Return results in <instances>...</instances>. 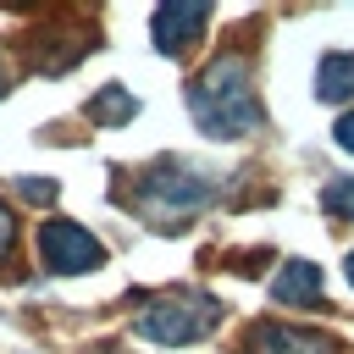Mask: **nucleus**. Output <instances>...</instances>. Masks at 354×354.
I'll return each mask as SVG.
<instances>
[{
  "label": "nucleus",
  "instance_id": "nucleus-1",
  "mask_svg": "<svg viewBox=\"0 0 354 354\" xmlns=\"http://www.w3.org/2000/svg\"><path fill=\"white\" fill-rule=\"evenodd\" d=\"M188 111L210 138H243L260 127V100H254V77L243 55H221L210 61L194 88H188Z\"/></svg>",
  "mask_w": 354,
  "mask_h": 354
},
{
  "label": "nucleus",
  "instance_id": "nucleus-2",
  "mask_svg": "<svg viewBox=\"0 0 354 354\" xmlns=\"http://www.w3.org/2000/svg\"><path fill=\"white\" fill-rule=\"evenodd\" d=\"M216 321H221L216 299H205V293H166V299H155V304L138 315V332L155 337V343H194V337H205Z\"/></svg>",
  "mask_w": 354,
  "mask_h": 354
},
{
  "label": "nucleus",
  "instance_id": "nucleus-3",
  "mask_svg": "<svg viewBox=\"0 0 354 354\" xmlns=\"http://www.w3.org/2000/svg\"><path fill=\"white\" fill-rule=\"evenodd\" d=\"M39 254H44V266H50V271H61V277L105 266L100 238H88V232H83V227H72V221H44V227H39Z\"/></svg>",
  "mask_w": 354,
  "mask_h": 354
},
{
  "label": "nucleus",
  "instance_id": "nucleus-4",
  "mask_svg": "<svg viewBox=\"0 0 354 354\" xmlns=\"http://www.w3.org/2000/svg\"><path fill=\"white\" fill-rule=\"evenodd\" d=\"M144 199L149 205H160V210H194V205H205L210 199V188L194 177V171H171V166H160V171H149L144 177Z\"/></svg>",
  "mask_w": 354,
  "mask_h": 354
},
{
  "label": "nucleus",
  "instance_id": "nucleus-5",
  "mask_svg": "<svg viewBox=\"0 0 354 354\" xmlns=\"http://www.w3.org/2000/svg\"><path fill=\"white\" fill-rule=\"evenodd\" d=\"M205 22H210V6H205V0H177V6H160V11H155V44L171 55V50L194 44Z\"/></svg>",
  "mask_w": 354,
  "mask_h": 354
},
{
  "label": "nucleus",
  "instance_id": "nucleus-6",
  "mask_svg": "<svg viewBox=\"0 0 354 354\" xmlns=\"http://www.w3.org/2000/svg\"><path fill=\"white\" fill-rule=\"evenodd\" d=\"M254 354H343L337 337L326 332H310V326H260L254 332Z\"/></svg>",
  "mask_w": 354,
  "mask_h": 354
},
{
  "label": "nucleus",
  "instance_id": "nucleus-7",
  "mask_svg": "<svg viewBox=\"0 0 354 354\" xmlns=\"http://www.w3.org/2000/svg\"><path fill=\"white\" fill-rule=\"evenodd\" d=\"M271 293H277V304H310V299L321 293V271H315L310 260H288L282 277L271 282Z\"/></svg>",
  "mask_w": 354,
  "mask_h": 354
},
{
  "label": "nucleus",
  "instance_id": "nucleus-8",
  "mask_svg": "<svg viewBox=\"0 0 354 354\" xmlns=\"http://www.w3.org/2000/svg\"><path fill=\"white\" fill-rule=\"evenodd\" d=\"M315 88H321V100H348L354 94V55H326L315 72Z\"/></svg>",
  "mask_w": 354,
  "mask_h": 354
},
{
  "label": "nucleus",
  "instance_id": "nucleus-9",
  "mask_svg": "<svg viewBox=\"0 0 354 354\" xmlns=\"http://www.w3.org/2000/svg\"><path fill=\"white\" fill-rule=\"evenodd\" d=\"M133 111H138V100H133L127 88H116V83H111V88H100V94H94V105H88V116H94V122H133Z\"/></svg>",
  "mask_w": 354,
  "mask_h": 354
},
{
  "label": "nucleus",
  "instance_id": "nucleus-10",
  "mask_svg": "<svg viewBox=\"0 0 354 354\" xmlns=\"http://www.w3.org/2000/svg\"><path fill=\"white\" fill-rule=\"evenodd\" d=\"M321 205H326L332 216H354V183H332V188L321 194Z\"/></svg>",
  "mask_w": 354,
  "mask_h": 354
},
{
  "label": "nucleus",
  "instance_id": "nucleus-11",
  "mask_svg": "<svg viewBox=\"0 0 354 354\" xmlns=\"http://www.w3.org/2000/svg\"><path fill=\"white\" fill-rule=\"evenodd\" d=\"M22 194H28V199H39V205H50V199H55V183H50V177H44V183L22 177Z\"/></svg>",
  "mask_w": 354,
  "mask_h": 354
},
{
  "label": "nucleus",
  "instance_id": "nucleus-12",
  "mask_svg": "<svg viewBox=\"0 0 354 354\" xmlns=\"http://www.w3.org/2000/svg\"><path fill=\"white\" fill-rule=\"evenodd\" d=\"M337 144H343V149H354V111L337 122Z\"/></svg>",
  "mask_w": 354,
  "mask_h": 354
},
{
  "label": "nucleus",
  "instance_id": "nucleus-13",
  "mask_svg": "<svg viewBox=\"0 0 354 354\" xmlns=\"http://www.w3.org/2000/svg\"><path fill=\"white\" fill-rule=\"evenodd\" d=\"M11 249V216H6V205H0V254Z\"/></svg>",
  "mask_w": 354,
  "mask_h": 354
},
{
  "label": "nucleus",
  "instance_id": "nucleus-14",
  "mask_svg": "<svg viewBox=\"0 0 354 354\" xmlns=\"http://www.w3.org/2000/svg\"><path fill=\"white\" fill-rule=\"evenodd\" d=\"M348 282H354V254H348Z\"/></svg>",
  "mask_w": 354,
  "mask_h": 354
},
{
  "label": "nucleus",
  "instance_id": "nucleus-15",
  "mask_svg": "<svg viewBox=\"0 0 354 354\" xmlns=\"http://www.w3.org/2000/svg\"><path fill=\"white\" fill-rule=\"evenodd\" d=\"M94 354H116V348H94Z\"/></svg>",
  "mask_w": 354,
  "mask_h": 354
}]
</instances>
